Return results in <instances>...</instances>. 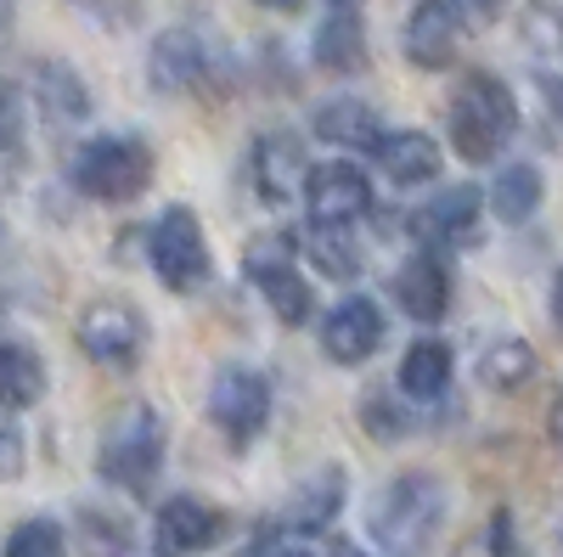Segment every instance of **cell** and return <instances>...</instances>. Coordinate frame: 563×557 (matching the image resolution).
<instances>
[{"label": "cell", "instance_id": "cell-11", "mask_svg": "<svg viewBox=\"0 0 563 557\" xmlns=\"http://www.w3.org/2000/svg\"><path fill=\"white\" fill-rule=\"evenodd\" d=\"M389 338V315L378 299H344L333 315L321 321V349L327 360H339V366H361L384 349Z\"/></svg>", "mask_w": 563, "mask_h": 557}, {"label": "cell", "instance_id": "cell-34", "mask_svg": "<svg viewBox=\"0 0 563 557\" xmlns=\"http://www.w3.org/2000/svg\"><path fill=\"white\" fill-rule=\"evenodd\" d=\"M552 310H558V321H563V270H558V288H552Z\"/></svg>", "mask_w": 563, "mask_h": 557}, {"label": "cell", "instance_id": "cell-39", "mask_svg": "<svg viewBox=\"0 0 563 557\" xmlns=\"http://www.w3.org/2000/svg\"><path fill=\"white\" fill-rule=\"evenodd\" d=\"M333 7H350V0H333Z\"/></svg>", "mask_w": 563, "mask_h": 557}, {"label": "cell", "instance_id": "cell-17", "mask_svg": "<svg viewBox=\"0 0 563 557\" xmlns=\"http://www.w3.org/2000/svg\"><path fill=\"white\" fill-rule=\"evenodd\" d=\"M254 186L265 203H288L294 192H305V147L294 142V135H260L254 142Z\"/></svg>", "mask_w": 563, "mask_h": 557}, {"label": "cell", "instance_id": "cell-8", "mask_svg": "<svg viewBox=\"0 0 563 557\" xmlns=\"http://www.w3.org/2000/svg\"><path fill=\"white\" fill-rule=\"evenodd\" d=\"M249 276H254V288L265 293V304H271V315L282 321V327H305L310 321V288H305V276L294 270V237L288 231L260 237L249 248Z\"/></svg>", "mask_w": 563, "mask_h": 557}, {"label": "cell", "instance_id": "cell-23", "mask_svg": "<svg viewBox=\"0 0 563 557\" xmlns=\"http://www.w3.org/2000/svg\"><path fill=\"white\" fill-rule=\"evenodd\" d=\"M490 209L507 225H525L541 209V169L536 164H507L496 175V186H490Z\"/></svg>", "mask_w": 563, "mask_h": 557}, {"label": "cell", "instance_id": "cell-31", "mask_svg": "<svg viewBox=\"0 0 563 557\" xmlns=\"http://www.w3.org/2000/svg\"><path fill=\"white\" fill-rule=\"evenodd\" d=\"M467 7H474V18H479V23H490V18L501 12V0H462V12H467Z\"/></svg>", "mask_w": 563, "mask_h": 557}, {"label": "cell", "instance_id": "cell-32", "mask_svg": "<svg viewBox=\"0 0 563 557\" xmlns=\"http://www.w3.org/2000/svg\"><path fill=\"white\" fill-rule=\"evenodd\" d=\"M552 445H558V450H563V394H558V400H552Z\"/></svg>", "mask_w": 563, "mask_h": 557}, {"label": "cell", "instance_id": "cell-36", "mask_svg": "<svg viewBox=\"0 0 563 557\" xmlns=\"http://www.w3.org/2000/svg\"><path fill=\"white\" fill-rule=\"evenodd\" d=\"M271 7H276V12H299V0H271Z\"/></svg>", "mask_w": 563, "mask_h": 557}, {"label": "cell", "instance_id": "cell-9", "mask_svg": "<svg viewBox=\"0 0 563 557\" xmlns=\"http://www.w3.org/2000/svg\"><path fill=\"white\" fill-rule=\"evenodd\" d=\"M79 349L97 366L130 371L141 360V349H147V321H141V310L124 304V299H97L79 315Z\"/></svg>", "mask_w": 563, "mask_h": 557}, {"label": "cell", "instance_id": "cell-27", "mask_svg": "<svg viewBox=\"0 0 563 557\" xmlns=\"http://www.w3.org/2000/svg\"><path fill=\"white\" fill-rule=\"evenodd\" d=\"M85 552H90V557H130V530H124V519L108 513V524H102V513H85Z\"/></svg>", "mask_w": 563, "mask_h": 557}, {"label": "cell", "instance_id": "cell-35", "mask_svg": "<svg viewBox=\"0 0 563 557\" xmlns=\"http://www.w3.org/2000/svg\"><path fill=\"white\" fill-rule=\"evenodd\" d=\"M7 23H12V7H7V0H0V40H7Z\"/></svg>", "mask_w": 563, "mask_h": 557}, {"label": "cell", "instance_id": "cell-13", "mask_svg": "<svg viewBox=\"0 0 563 557\" xmlns=\"http://www.w3.org/2000/svg\"><path fill=\"white\" fill-rule=\"evenodd\" d=\"M305 209L316 225H350L372 209V186L355 164L333 158V164H316L305 175Z\"/></svg>", "mask_w": 563, "mask_h": 557}, {"label": "cell", "instance_id": "cell-38", "mask_svg": "<svg viewBox=\"0 0 563 557\" xmlns=\"http://www.w3.org/2000/svg\"><path fill=\"white\" fill-rule=\"evenodd\" d=\"M0 119H7V90H0ZM0 135H7V124H0Z\"/></svg>", "mask_w": 563, "mask_h": 557}, {"label": "cell", "instance_id": "cell-28", "mask_svg": "<svg viewBox=\"0 0 563 557\" xmlns=\"http://www.w3.org/2000/svg\"><path fill=\"white\" fill-rule=\"evenodd\" d=\"M361 423H366L372 439H400V434H406V416H395V405L378 400V394L361 400Z\"/></svg>", "mask_w": 563, "mask_h": 557}, {"label": "cell", "instance_id": "cell-3", "mask_svg": "<svg viewBox=\"0 0 563 557\" xmlns=\"http://www.w3.org/2000/svg\"><path fill=\"white\" fill-rule=\"evenodd\" d=\"M164 445H169L164 416L153 405H124L102 434V479L130 495H147L164 468Z\"/></svg>", "mask_w": 563, "mask_h": 557}, {"label": "cell", "instance_id": "cell-25", "mask_svg": "<svg viewBox=\"0 0 563 557\" xmlns=\"http://www.w3.org/2000/svg\"><path fill=\"white\" fill-rule=\"evenodd\" d=\"M479 378L496 389V394H512L536 378V349L525 338H496L485 355H479Z\"/></svg>", "mask_w": 563, "mask_h": 557}, {"label": "cell", "instance_id": "cell-14", "mask_svg": "<svg viewBox=\"0 0 563 557\" xmlns=\"http://www.w3.org/2000/svg\"><path fill=\"white\" fill-rule=\"evenodd\" d=\"M479 186H445V192H434L429 203L417 209V237L422 248H474L479 243Z\"/></svg>", "mask_w": 563, "mask_h": 557}, {"label": "cell", "instance_id": "cell-19", "mask_svg": "<svg viewBox=\"0 0 563 557\" xmlns=\"http://www.w3.org/2000/svg\"><path fill=\"white\" fill-rule=\"evenodd\" d=\"M316 135L333 147H355V153H372L384 142V124H378V108L361 102V97H333L321 113H316Z\"/></svg>", "mask_w": 563, "mask_h": 557}, {"label": "cell", "instance_id": "cell-21", "mask_svg": "<svg viewBox=\"0 0 563 557\" xmlns=\"http://www.w3.org/2000/svg\"><path fill=\"white\" fill-rule=\"evenodd\" d=\"M451 389V349L440 338H417L406 355H400V394L429 405Z\"/></svg>", "mask_w": 563, "mask_h": 557}, {"label": "cell", "instance_id": "cell-7", "mask_svg": "<svg viewBox=\"0 0 563 557\" xmlns=\"http://www.w3.org/2000/svg\"><path fill=\"white\" fill-rule=\"evenodd\" d=\"M147 74H153L158 90H175V97H186V90H220L225 85V52L198 29H169L153 45Z\"/></svg>", "mask_w": 563, "mask_h": 557}, {"label": "cell", "instance_id": "cell-37", "mask_svg": "<svg viewBox=\"0 0 563 557\" xmlns=\"http://www.w3.org/2000/svg\"><path fill=\"white\" fill-rule=\"evenodd\" d=\"M282 557H310L305 546H282Z\"/></svg>", "mask_w": 563, "mask_h": 557}, {"label": "cell", "instance_id": "cell-6", "mask_svg": "<svg viewBox=\"0 0 563 557\" xmlns=\"http://www.w3.org/2000/svg\"><path fill=\"white\" fill-rule=\"evenodd\" d=\"M209 416L214 428L225 434V445H254L271 423V383L265 371L254 366H220L214 383H209Z\"/></svg>", "mask_w": 563, "mask_h": 557}, {"label": "cell", "instance_id": "cell-22", "mask_svg": "<svg viewBox=\"0 0 563 557\" xmlns=\"http://www.w3.org/2000/svg\"><path fill=\"white\" fill-rule=\"evenodd\" d=\"M316 63L333 74H361L366 68V29L350 12H333L316 29Z\"/></svg>", "mask_w": 563, "mask_h": 557}, {"label": "cell", "instance_id": "cell-20", "mask_svg": "<svg viewBox=\"0 0 563 557\" xmlns=\"http://www.w3.org/2000/svg\"><path fill=\"white\" fill-rule=\"evenodd\" d=\"M45 394V360L34 344L0 338V411H29Z\"/></svg>", "mask_w": 563, "mask_h": 557}, {"label": "cell", "instance_id": "cell-30", "mask_svg": "<svg viewBox=\"0 0 563 557\" xmlns=\"http://www.w3.org/2000/svg\"><path fill=\"white\" fill-rule=\"evenodd\" d=\"M238 557H282V546H276V530H260V535H254V541H249Z\"/></svg>", "mask_w": 563, "mask_h": 557}, {"label": "cell", "instance_id": "cell-10", "mask_svg": "<svg viewBox=\"0 0 563 557\" xmlns=\"http://www.w3.org/2000/svg\"><path fill=\"white\" fill-rule=\"evenodd\" d=\"M220 535H225V513L203 495H169L153 513V557H198L220 546Z\"/></svg>", "mask_w": 563, "mask_h": 557}, {"label": "cell", "instance_id": "cell-15", "mask_svg": "<svg viewBox=\"0 0 563 557\" xmlns=\"http://www.w3.org/2000/svg\"><path fill=\"white\" fill-rule=\"evenodd\" d=\"M344 495H350V474L344 468H316L282 506V530L294 535H327L333 519L344 513Z\"/></svg>", "mask_w": 563, "mask_h": 557}, {"label": "cell", "instance_id": "cell-12", "mask_svg": "<svg viewBox=\"0 0 563 557\" xmlns=\"http://www.w3.org/2000/svg\"><path fill=\"white\" fill-rule=\"evenodd\" d=\"M462 29H467L462 0H417V7L406 12L400 45H406V57H411L417 68H451Z\"/></svg>", "mask_w": 563, "mask_h": 557}, {"label": "cell", "instance_id": "cell-18", "mask_svg": "<svg viewBox=\"0 0 563 557\" xmlns=\"http://www.w3.org/2000/svg\"><path fill=\"white\" fill-rule=\"evenodd\" d=\"M378 169L395 180V186H422L440 175V142L429 130H389L378 147H372Z\"/></svg>", "mask_w": 563, "mask_h": 557}, {"label": "cell", "instance_id": "cell-1", "mask_svg": "<svg viewBox=\"0 0 563 557\" xmlns=\"http://www.w3.org/2000/svg\"><path fill=\"white\" fill-rule=\"evenodd\" d=\"M440 519H445V484L434 474H400L378 490L366 524L389 557H417L440 535Z\"/></svg>", "mask_w": 563, "mask_h": 557}, {"label": "cell", "instance_id": "cell-24", "mask_svg": "<svg viewBox=\"0 0 563 557\" xmlns=\"http://www.w3.org/2000/svg\"><path fill=\"white\" fill-rule=\"evenodd\" d=\"M305 254L321 276H333V282H355L361 276V248L350 243L344 225H316L310 220V237H305Z\"/></svg>", "mask_w": 563, "mask_h": 557}, {"label": "cell", "instance_id": "cell-4", "mask_svg": "<svg viewBox=\"0 0 563 557\" xmlns=\"http://www.w3.org/2000/svg\"><path fill=\"white\" fill-rule=\"evenodd\" d=\"M74 186L97 203H130L153 186V147L141 135H97L74 158Z\"/></svg>", "mask_w": 563, "mask_h": 557}, {"label": "cell", "instance_id": "cell-5", "mask_svg": "<svg viewBox=\"0 0 563 557\" xmlns=\"http://www.w3.org/2000/svg\"><path fill=\"white\" fill-rule=\"evenodd\" d=\"M147 259L158 270V282L169 293H198L209 276H214V259H209V243H203V225L192 209H164L147 231Z\"/></svg>", "mask_w": 563, "mask_h": 557}, {"label": "cell", "instance_id": "cell-2", "mask_svg": "<svg viewBox=\"0 0 563 557\" xmlns=\"http://www.w3.org/2000/svg\"><path fill=\"white\" fill-rule=\"evenodd\" d=\"M519 130V102L496 74H467L451 97V142L467 164H490Z\"/></svg>", "mask_w": 563, "mask_h": 557}, {"label": "cell", "instance_id": "cell-26", "mask_svg": "<svg viewBox=\"0 0 563 557\" xmlns=\"http://www.w3.org/2000/svg\"><path fill=\"white\" fill-rule=\"evenodd\" d=\"M7 557H68V535H63V524H52V519H29V524L12 530Z\"/></svg>", "mask_w": 563, "mask_h": 557}, {"label": "cell", "instance_id": "cell-16", "mask_svg": "<svg viewBox=\"0 0 563 557\" xmlns=\"http://www.w3.org/2000/svg\"><path fill=\"white\" fill-rule=\"evenodd\" d=\"M395 299H400V310H406L411 321H445V310H451L445 259H440L434 248L411 254V259L400 265V276H395Z\"/></svg>", "mask_w": 563, "mask_h": 557}, {"label": "cell", "instance_id": "cell-29", "mask_svg": "<svg viewBox=\"0 0 563 557\" xmlns=\"http://www.w3.org/2000/svg\"><path fill=\"white\" fill-rule=\"evenodd\" d=\"M18 474H23V434L0 423V479H18Z\"/></svg>", "mask_w": 563, "mask_h": 557}, {"label": "cell", "instance_id": "cell-33", "mask_svg": "<svg viewBox=\"0 0 563 557\" xmlns=\"http://www.w3.org/2000/svg\"><path fill=\"white\" fill-rule=\"evenodd\" d=\"M327 557H366L355 541H333V552H327Z\"/></svg>", "mask_w": 563, "mask_h": 557}]
</instances>
